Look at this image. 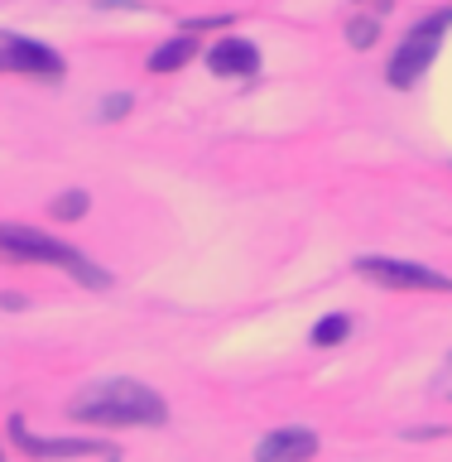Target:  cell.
<instances>
[{
	"mask_svg": "<svg viewBox=\"0 0 452 462\" xmlns=\"http://www.w3.org/2000/svg\"><path fill=\"white\" fill-rule=\"evenodd\" d=\"M68 419L97 424V429H164L169 404L154 385L121 375V381H97V385L78 390L68 400Z\"/></svg>",
	"mask_w": 452,
	"mask_h": 462,
	"instance_id": "6da1fadb",
	"label": "cell"
},
{
	"mask_svg": "<svg viewBox=\"0 0 452 462\" xmlns=\"http://www.w3.org/2000/svg\"><path fill=\"white\" fill-rule=\"evenodd\" d=\"M0 260H10V265H53L87 289L111 284V274L101 265H92L82 251H72L68 241L49 236V231H34V226H20V222H0Z\"/></svg>",
	"mask_w": 452,
	"mask_h": 462,
	"instance_id": "7a4b0ae2",
	"label": "cell"
},
{
	"mask_svg": "<svg viewBox=\"0 0 452 462\" xmlns=\"http://www.w3.org/2000/svg\"><path fill=\"white\" fill-rule=\"evenodd\" d=\"M447 24H452V10H438V14L419 20V24L410 29V34H404V43H400L395 53H390V68H385L390 87L410 92V87H414L419 78H424V72L433 68V58H438V49H443Z\"/></svg>",
	"mask_w": 452,
	"mask_h": 462,
	"instance_id": "3957f363",
	"label": "cell"
},
{
	"mask_svg": "<svg viewBox=\"0 0 452 462\" xmlns=\"http://www.w3.org/2000/svg\"><path fill=\"white\" fill-rule=\"evenodd\" d=\"M356 270L366 274L371 284L400 289V294H447V289H452V274L414 265V260H395V255H361Z\"/></svg>",
	"mask_w": 452,
	"mask_h": 462,
	"instance_id": "277c9868",
	"label": "cell"
},
{
	"mask_svg": "<svg viewBox=\"0 0 452 462\" xmlns=\"http://www.w3.org/2000/svg\"><path fill=\"white\" fill-rule=\"evenodd\" d=\"M318 457V433L303 424L289 429H270L265 439L255 443V462H313Z\"/></svg>",
	"mask_w": 452,
	"mask_h": 462,
	"instance_id": "5b68a950",
	"label": "cell"
},
{
	"mask_svg": "<svg viewBox=\"0 0 452 462\" xmlns=\"http://www.w3.org/2000/svg\"><path fill=\"white\" fill-rule=\"evenodd\" d=\"M10 433H14V443L24 448L34 462H49V457H92V453H111L106 443H97V439H34V433L24 429V419H10ZM115 457V453H111Z\"/></svg>",
	"mask_w": 452,
	"mask_h": 462,
	"instance_id": "8992f818",
	"label": "cell"
},
{
	"mask_svg": "<svg viewBox=\"0 0 452 462\" xmlns=\"http://www.w3.org/2000/svg\"><path fill=\"white\" fill-rule=\"evenodd\" d=\"M5 58H10V72H29V78H43V82L63 78V58L53 49H43V43H34V39L5 34Z\"/></svg>",
	"mask_w": 452,
	"mask_h": 462,
	"instance_id": "52a82bcc",
	"label": "cell"
},
{
	"mask_svg": "<svg viewBox=\"0 0 452 462\" xmlns=\"http://www.w3.org/2000/svg\"><path fill=\"white\" fill-rule=\"evenodd\" d=\"M212 78H255L260 72V49L251 39H217L208 49Z\"/></svg>",
	"mask_w": 452,
	"mask_h": 462,
	"instance_id": "ba28073f",
	"label": "cell"
},
{
	"mask_svg": "<svg viewBox=\"0 0 452 462\" xmlns=\"http://www.w3.org/2000/svg\"><path fill=\"white\" fill-rule=\"evenodd\" d=\"M193 53H198L193 34H173L169 43H159V49L150 53V72H179V68L193 63Z\"/></svg>",
	"mask_w": 452,
	"mask_h": 462,
	"instance_id": "9c48e42d",
	"label": "cell"
},
{
	"mask_svg": "<svg viewBox=\"0 0 452 462\" xmlns=\"http://www.w3.org/2000/svg\"><path fill=\"white\" fill-rule=\"evenodd\" d=\"M352 337V318L346 313H327V318H318V328H313V346H337Z\"/></svg>",
	"mask_w": 452,
	"mask_h": 462,
	"instance_id": "30bf717a",
	"label": "cell"
},
{
	"mask_svg": "<svg viewBox=\"0 0 452 462\" xmlns=\"http://www.w3.org/2000/svg\"><path fill=\"white\" fill-rule=\"evenodd\" d=\"M375 34H381V20H375V14H361V20H352V29H346L352 49H371Z\"/></svg>",
	"mask_w": 452,
	"mask_h": 462,
	"instance_id": "8fae6325",
	"label": "cell"
},
{
	"mask_svg": "<svg viewBox=\"0 0 452 462\" xmlns=\"http://www.w3.org/2000/svg\"><path fill=\"white\" fill-rule=\"evenodd\" d=\"M82 212H87V193H82V188H72V193H63V198L53 202V217H58V222H78Z\"/></svg>",
	"mask_w": 452,
	"mask_h": 462,
	"instance_id": "7c38bea8",
	"label": "cell"
},
{
	"mask_svg": "<svg viewBox=\"0 0 452 462\" xmlns=\"http://www.w3.org/2000/svg\"><path fill=\"white\" fill-rule=\"evenodd\" d=\"M125 111H130V97H111L106 106H101V116H106V121H121Z\"/></svg>",
	"mask_w": 452,
	"mask_h": 462,
	"instance_id": "4fadbf2b",
	"label": "cell"
},
{
	"mask_svg": "<svg viewBox=\"0 0 452 462\" xmlns=\"http://www.w3.org/2000/svg\"><path fill=\"white\" fill-rule=\"evenodd\" d=\"M0 72H10V58H5V43H0Z\"/></svg>",
	"mask_w": 452,
	"mask_h": 462,
	"instance_id": "5bb4252c",
	"label": "cell"
}]
</instances>
